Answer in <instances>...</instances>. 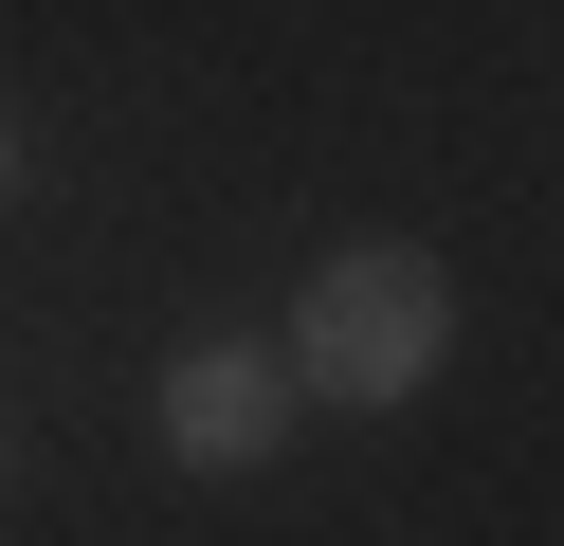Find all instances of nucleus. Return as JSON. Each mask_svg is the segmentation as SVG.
Here are the masks:
<instances>
[{
    "mask_svg": "<svg viewBox=\"0 0 564 546\" xmlns=\"http://www.w3.org/2000/svg\"><path fill=\"white\" fill-rule=\"evenodd\" d=\"M437 328H455L437 255H328L310 310H292V383H328V400H419Z\"/></svg>",
    "mask_w": 564,
    "mask_h": 546,
    "instance_id": "nucleus-1",
    "label": "nucleus"
},
{
    "mask_svg": "<svg viewBox=\"0 0 564 546\" xmlns=\"http://www.w3.org/2000/svg\"><path fill=\"white\" fill-rule=\"evenodd\" d=\"M273 419H292V364H273V346H183V364H164V437H183L200 473L273 456Z\"/></svg>",
    "mask_w": 564,
    "mask_h": 546,
    "instance_id": "nucleus-2",
    "label": "nucleus"
},
{
    "mask_svg": "<svg viewBox=\"0 0 564 546\" xmlns=\"http://www.w3.org/2000/svg\"><path fill=\"white\" fill-rule=\"evenodd\" d=\"M0 182H19V146H0Z\"/></svg>",
    "mask_w": 564,
    "mask_h": 546,
    "instance_id": "nucleus-3",
    "label": "nucleus"
}]
</instances>
